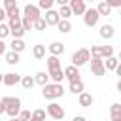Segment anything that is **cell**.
<instances>
[{
  "mask_svg": "<svg viewBox=\"0 0 121 121\" xmlns=\"http://www.w3.org/2000/svg\"><path fill=\"white\" fill-rule=\"evenodd\" d=\"M42 95L43 98L47 100H55V98H60L64 95V89H62V83H47L42 87Z\"/></svg>",
  "mask_w": 121,
  "mask_h": 121,
  "instance_id": "1",
  "label": "cell"
},
{
  "mask_svg": "<svg viewBox=\"0 0 121 121\" xmlns=\"http://www.w3.org/2000/svg\"><path fill=\"white\" fill-rule=\"evenodd\" d=\"M72 66H76V68H79V66H83L85 62H89L91 60V55H89V49L87 47H81V49H78L74 55H72Z\"/></svg>",
  "mask_w": 121,
  "mask_h": 121,
  "instance_id": "2",
  "label": "cell"
},
{
  "mask_svg": "<svg viewBox=\"0 0 121 121\" xmlns=\"http://www.w3.org/2000/svg\"><path fill=\"white\" fill-rule=\"evenodd\" d=\"M45 113L53 119V121H62L64 119V108L60 106V104H57V102H51V104H47V110H45Z\"/></svg>",
  "mask_w": 121,
  "mask_h": 121,
  "instance_id": "3",
  "label": "cell"
},
{
  "mask_svg": "<svg viewBox=\"0 0 121 121\" xmlns=\"http://www.w3.org/2000/svg\"><path fill=\"white\" fill-rule=\"evenodd\" d=\"M91 72H93V76H96V78H100V76L106 74L104 60H102L100 57H91Z\"/></svg>",
  "mask_w": 121,
  "mask_h": 121,
  "instance_id": "4",
  "label": "cell"
},
{
  "mask_svg": "<svg viewBox=\"0 0 121 121\" xmlns=\"http://www.w3.org/2000/svg\"><path fill=\"white\" fill-rule=\"evenodd\" d=\"M98 19H100V15L96 13L95 8H87V9H85V13H83V23H85V26H95V25L98 23Z\"/></svg>",
  "mask_w": 121,
  "mask_h": 121,
  "instance_id": "5",
  "label": "cell"
},
{
  "mask_svg": "<svg viewBox=\"0 0 121 121\" xmlns=\"http://www.w3.org/2000/svg\"><path fill=\"white\" fill-rule=\"evenodd\" d=\"M8 28H9V34L13 36V40H23L25 30H23V26H21V19H19V21H9V23H8Z\"/></svg>",
  "mask_w": 121,
  "mask_h": 121,
  "instance_id": "6",
  "label": "cell"
},
{
  "mask_svg": "<svg viewBox=\"0 0 121 121\" xmlns=\"http://www.w3.org/2000/svg\"><path fill=\"white\" fill-rule=\"evenodd\" d=\"M68 8H70L72 15H83L85 9H87V6H85L83 0H70L68 2Z\"/></svg>",
  "mask_w": 121,
  "mask_h": 121,
  "instance_id": "7",
  "label": "cell"
},
{
  "mask_svg": "<svg viewBox=\"0 0 121 121\" xmlns=\"http://www.w3.org/2000/svg\"><path fill=\"white\" fill-rule=\"evenodd\" d=\"M23 13H25L23 17L30 19L32 23H34L36 19H40V17H42V15H40V9H38V8L34 6V4H26V6H25V9H23Z\"/></svg>",
  "mask_w": 121,
  "mask_h": 121,
  "instance_id": "8",
  "label": "cell"
},
{
  "mask_svg": "<svg viewBox=\"0 0 121 121\" xmlns=\"http://www.w3.org/2000/svg\"><path fill=\"white\" fill-rule=\"evenodd\" d=\"M62 72H64V78L72 83V81H79L81 78H79V68H76V66H66V68H62Z\"/></svg>",
  "mask_w": 121,
  "mask_h": 121,
  "instance_id": "9",
  "label": "cell"
},
{
  "mask_svg": "<svg viewBox=\"0 0 121 121\" xmlns=\"http://www.w3.org/2000/svg\"><path fill=\"white\" fill-rule=\"evenodd\" d=\"M19 81H21V76H19V74H15V72H8V74H4V78H2V83H4V85H8V87L17 85Z\"/></svg>",
  "mask_w": 121,
  "mask_h": 121,
  "instance_id": "10",
  "label": "cell"
},
{
  "mask_svg": "<svg viewBox=\"0 0 121 121\" xmlns=\"http://www.w3.org/2000/svg\"><path fill=\"white\" fill-rule=\"evenodd\" d=\"M43 21H45V25L49 26H57V23L60 21V17H59V13L55 11V9H49V11H45V17H43Z\"/></svg>",
  "mask_w": 121,
  "mask_h": 121,
  "instance_id": "11",
  "label": "cell"
},
{
  "mask_svg": "<svg viewBox=\"0 0 121 121\" xmlns=\"http://www.w3.org/2000/svg\"><path fill=\"white\" fill-rule=\"evenodd\" d=\"M19 112H21V98H17L13 104H9V106H6V113L9 115V119H13V117H17L19 115Z\"/></svg>",
  "mask_w": 121,
  "mask_h": 121,
  "instance_id": "12",
  "label": "cell"
},
{
  "mask_svg": "<svg viewBox=\"0 0 121 121\" xmlns=\"http://www.w3.org/2000/svg\"><path fill=\"white\" fill-rule=\"evenodd\" d=\"M47 49H49L51 57H60V55L64 53V43H60V42H53V43L47 45Z\"/></svg>",
  "mask_w": 121,
  "mask_h": 121,
  "instance_id": "13",
  "label": "cell"
},
{
  "mask_svg": "<svg viewBox=\"0 0 121 121\" xmlns=\"http://www.w3.org/2000/svg\"><path fill=\"white\" fill-rule=\"evenodd\" d=\"M98 34H100V38H104V40H112V38H113V34H115L113 25H102V26H100V30H98Z\"/></svg>",
  "mask_w": 121,
  "mask_h": 121,
  "instance_id": "14",
  "label": "cell"
},
{
  "mask_svg": "<svg viewBox=\"0 0 121 121\" xmlns=\"http://www.w3.org/2000/svg\"><path fill=\"white\" fill-rule=\"evenodd\" d=\"M47 76H49V79H53V83H62V79H64V72H62V68L49 70Z\"/></svg>",
  "mask_w": 121,
  "mask_h": 121,
  "instance_id": "15",
  "label": "cell"
},
{
  "mask_svg": "<svg viewBox=\"0 0 121 121\" xmlns=\"http://www.w3.org/2000/svg\"><path fill=\"white\" fill-rule=\"evenodd\" d=\"M78 102H79L81 108H89V106H93L95 98H93V95H89V93H81V95L78 96Z\"/></svg>",
  "mask_w": 121,
  "mask_h": 121,
  "instance_id": "16",
  "label": "cell"
},
{
  "mask_svg": "<svg viewBox=\"0 0 121 121\" xmlns=\"http://www.w3.org/2000/svg\"><path fill=\"white\" fill-rule=\"evenodd\" d=\"M110 117H112V121H121V104H119V102L112 104V108H110Z\"/></svg>",
  "mask_w": 121,
  "mask_h": 121,
  "instance_id": "17",
  "label": "cell"
},
{
  "mask_svg": "<svg viewBox=\"0 0 121 121\" xmlns=\"http://www.w3.org/2000/svg\"><path fill=\"white\" fill-rule=\"evenodd\" d=\"M32 55H34V59H43L45 57V45L43 43H36L34 47H32Z\"/></svg>",
  "mask_w": 121,
  "mask_h": 121,
  "instance_id": "18",
  "label": "cell"
},
{
  "mask_svg": "<svg viewBox=\"0 0 121 121\" xmlns=\"http://www.w3.org/2000/svg\"><path fill=\"white\" fill-rule=\"evenodd\" d=\"M34 83H38V85H47L49 83V76H47V72H36V76H34Z\"/></svg>",
  "mask_w": 121,
  "mask_h": 121,
  "instance_id": "19",
  "label": "cell"
},
{
  "mask_svg": "<svg viewBox=\"0 0 121 121\" xmlns=\"http://www.w3.org/2000/svg\"><path fill=\"white\" fill-rule=\"evenodd\" d=\"M59 17L60 19H64V21H68L70 17H72V11H70V8H68V4H64V6H59Z\"/></svg>",
  "mask_w": 121,
  "mask_h": 121,
  "instance_id": "20",
  "label": "cell"
},
{
  "mask_svg": "<svg viewBox=\"0 0 121 121\" xmlns=\"http://www.w3.org/2000/svg\"><path fill=\"white\" fill-rule=\"evenodd\" d=\"M57 28H59V32H62V34H68V32L72 30V23H70V21H64V19H60V21L57 23Z\"/></svg>",
  "mask_w": 121,
  "mask_h": 121,
  "instance_id": "21",
  "label": "cell"
},
{
  "mask_svg": "<svg viewBox=\"0 0 121 121\" xmlns=\"http://www.w3.org/2000/svg\"><path fill=\"white\" fill-rule=\"evenodd\" d=\"M9 47H11L9 51H13V53H21V51H25V47H26V45H25V42H23V40H13V42L9 43Z\"/></svg>",
  "mask_w": 121,
  "mask_h": 121,
  "instance_id": "22",
  "label": "cell"
},
{
  "mask_svg": "<svg viewBox=\"0 0 121 121\" xmlns=\"http://www.w3.org/2000/svg\"><path fill=\"white\" fill-rule=\"evenodd\" d=\"M117 66H119V59H117V57H115V55H113V57H110V59H106V60H104V68H106V70H115V68H117Z\"/></svg>",
  "mask_w": 121,
  "mask_h": 121,
  "instance_id": "23",
  "label": "cell"
},
{
  "mask_svg": "<svg viewBox=\"0 0 121 121\" xmlns=\"http://www.w3.org/2000/svg\"><path fill=\"white\" fill-rule=\"evenodd\" d=\"M19 83H21V85H23V89H26V91H28V89H32V87L36 85V83H34V76H23Z\"/></svg>",
  "mask_w": 121,
  "mask_h": 121,
  "instance_id": "24",
  "label": "cell"
},
{
  "mask_svg": "<svg viewBox=\"0 0 121 121\" xmlns=\"http://www.w3.org/2000/svg\"><path fill=\"white\" fill-rule=\"evenodd\" d=\"M68 91L74 93V95H81V93H83V81H81V79H79V81H72Z\"/></svg>",
  "mask_w": 121,
  "mask_h": 121,
  "instance_id": "25",
  "label": "cell"
},
{
  "mask_svg": "<svg viewBox=\"0 0 121 121\" xmlns=\"http://www.w3.org/2000/svg\"><path fill=\"white\" fill-rule=\"evenodd\" d=\"M95 9H96V13H98V15H110V11H112V8L108 6V2H100Z\"/></svg>",
  "mask_w": 121,
  "mask_h": 121,
  "instance_id": "26",
  "label": "cell"
},
{
  "mask_svg": "<svg viewBox=\"0 0 121 121\" xmlns=\"http://www.w3.org/2000/svg\"><path fill=\"white\" fill-rule=\"evenodd\" d=\"M4 57H6V62H8V64H17V62H19V53L6 51V53H4Z\"/></svg>",
  "mask_w": 121,
  "mask_h": 121,
  "instance_id": "27",
  "label": "cell"
},
{
  "mask_svg": "<svg viewBox=\"0 0 121 121\" xmlns=\"http://www.w3.org/2000/svg\"><path fill=\"white\" fill-rule=\"evenodd\" d=\"M45 62H47V68L49 70H55V68H60V60H59V57H47L45 59Z\"/></svg>",
  "mask_w": 121,
  "mask_h": 121,
  "instance_id": "28",
  "label": "cell"
},
{
  "mask_svg": "<svg viewBox=\"0 0 121 121\" xmlns=\"http://www.w3.org/2000/svg\"><path fill=\"white\" fill-rule=\"evenodd\" d=\"M30 121H45V110H34L30 113Z\"/></svg>",
  "mask_w": 121,
  "mask_h": 121,
  "instance_id": "29",
  "label": "cell"
},
{
  "mask_svg": "<svg viewBox=\"0 0 121 121\" xmlns=\"http://www.w3.org/2000/svg\"><path fill=\"white\" fill-rule=\"evenodd\" d=\"M36 8H38V9H45V11H49V9L53 8V0H40Z\"/></svg>",
  "mask_w": 121,
  "mask_h": 121,
  "instance_id": "30",
  "label": "cell"
},
{
  "mask_svg": "<svg viewBox=\"0 0 121 121\" xmlns=\"http://www.w3.org/2000/svg\"><path fill=\"white\" fill-rule=\"evenodd\" d=\"M45 21H43V17H40V19H36L34 23H32V30H45Z\"/></svg>",
  "mask_w": 121,
  "mask_h": 121,
  "instance_id": "31",
  "label": "cell"
},
{
  "mask_svg": "<svg viewBox=\"0 0 121 121\" xmlns=\"http://www.w3.org/2000/svg\"><path fill=\"white\" fill-rule=\"evenodd\" d=\"M6 17H9V21H19V19H21V11H19V8H15V9L8 11V13H6Z\"/></svg>",
  "mask_w": 121,
  "mask_h": 121,
  "instance_id": "32",
  "label": "cell"
},
{
  "mask_svg": "<svg viewBox=\"0 0 121 121\" xmlns=\"http://www.w3.org/2000/svg\"><path fill=\"white\" fill-rule=\"evenodd\" d=\"M15 8H17V2H15V0H4V8H2V9H4L6 13L11 11V9H15Z\"/></svg>",
  "mask_w": 121,
  "mask_h": 121,
  "instance_id": "33",
  "label": "cell"
},
{
  "mask_svg": "<svg viewBox=\"0 0 121 121\" xmlns=\"http://www.w3.org/2000/svg\"><path fill=\"white\" fill-rule=\"evenodd\" d=\"M21 26H23L25 32H28V30H32V21L26 19V17H21Z\"/></svg>",
  "mask_w": 121,
  "mask_h": 121,
  "instance_id": "34",
  "label": "cell"
},
{
  "mask_svg": "<svg viewBox=\"0 0 121 121\" xmlns=\"http://www.w3.org/2000/svg\"><path fill=\"white\" fill-rule=\"evenodd\" d=\"M17 119L19 121H30V112L28 110H21L19 115H17Z\"/></svg>",
  "mask_w": 121,
  "mask_h": 121,
  "instance_id": "35",
  "label": "cell"
},
{
  "mask_svg": "<svg viewBox=\"0 0 121 121\" xmlns=\"http://www.w3.org/2000/svg\"><path fill=\"white\" fill-rule=\"evenodd\" d=\"M6 36H9V28H8L6 23H2V25H0V40H4Z\"/></svg>",
  "mask_w": 121,
  "mask_h": 121,
  "instance_id": "36",
  "label": "cell"
},
{
  "mask_svg": "<svg viewBox=\"0 0 121 121\" xmlns=\"http://www.w3.org/2000/svg\"><path fill=\"white\" fill-rule=\"evenodd\" d=\"M15 100H17V96H4V98H2L0 102H2L4 106H9V104H13Z\"/></svg>",
  "mask_w": 121,
  "mask_h": 121,
  "instance_id": "37",
  "label": "cell"
},
{
  "mask_svg": "<svg viewBox=\"0 0 121 121\" xmlns=\"http://www.w3.org/2000/svg\"><path fill=\"white\" fill-rule=\"evenodd\" d=\"M4 53H6V43H4L2 40H0V57H2Z\"/></svg>",
  "mask_w": 121,
  "mask_h": 121,
  "instance_id": "38",
  "label": "cell"
},
{
  "mask_svg": "<svg viewBox=\"0 0 121 121\" xmlns=\"http://www.w3.org/2000/svg\"><path fill=\"white\" fill-rule=\"evenodd\" d=\"M4 19H6V11H4L2 8H0V25L4 23Z\"/></svg>",
  "mask_w": 121,
  "mask_h": 121,
  "instance_id": "39",
  "label": "cell"
},
{
  "mask_svg": "<svg viewBox=\"0 0 121 121\" xmlns=\"http://www.w3.org/2000/svg\"><path fill=\"white\" fill-rule=\"evenodd\" d=\"M108 6H110V8H119V2H115V0H112V2H108Z\"/></svg>",
  "mask_w": 121,
  "mask_h": 121,
  "instance_id": "40",
  "label": "cell"
},
{
  "mask_svg": "<svg viewBox=\"0 0 121 121\" xmlns=\"http://www.w3.org/2000/svg\"><path fill=\"white\" fill-rule=\"evenodd\" d=\"M72 121H87V119H85V117H83V115H76V117H74V119H72Z\"/></svg>",
  "mask_w": 121,
  "mask_h": 121,
  "instance_id": "41",
  "label": "cell"
},
{
  "mask_svg": "<svg viewBox=\"0 0 121 121\" xmlns=\"http://www.w3.org/2000/svg\"><path fill=\"white\" fill-rule=\"evenodd\" d=\"M2 113H6V106L0 102V115H2Z\"/></svg>",
  "mask_w": 121,
  "mask_h": 121,
  "instance_id": "42",
  "label": "cell"
},
{
  "mask_svg": "<svg viewBox=\"0 0 121 121\" xmlns=\"http://www.w3.org/2000/svg\"><path fill=\"white\" fill-rule=\"evenodd\" d=\"M2 78H4V74H0V83H2Z\"/></svg>",
  "mask_w": 121,
  "mask_h": 121,
  "instance_id": "43",
  "label": "cell"
},
{
  "mask_svg": "<svg viewBox=\"0 0 121 121\" xmlns=\"http://www.w3.org/2000/svg\"><path fill=\"white\" fill-rule=\"evenodd\" d=\"M9 121H19V119H17V117H13V119H9Z\"/></svg>",
  "mask_w": 121,
  "mask_h": 121,
  "instance_id": "44",
  "label": "cell"
}]
</instances>
